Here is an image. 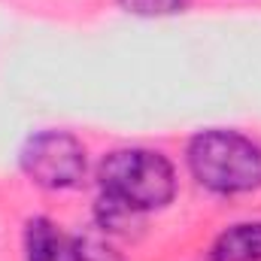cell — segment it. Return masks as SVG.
Listing matches in <instances>:
<instances>
[{
	"label": "cell",
	"mask_w": 261,
	"mask_h": 261,
	"mask_svg": "<svg viewBox=\"0 0 261 261\" xmlns=\"http://www.w3.org/2000/svg\"><path fill=\"white\" fill-rule=\"evenodd\" d=\"M76 261H125V258L103 237L85 234V237H76Z\"/></svg>",
	"instance_id": "cell-7"
},
{
	"label": "cell",
	"mask_w": 261,
	"mask_h": 261,
	"mask_svg": "<svg viewBox=\"0 0 261 261\" xmlns=\"http://www.w3.org/2000/svg\"><path fill=\"white\" fill-rule=\"evenodd\" d=\"M100 189L140 213L167 206L176 195V170L155 149H116L97 167Z\"/></svg>",
	"instance_id": "cell-2"
},
{
	"label": "cell",
	"mask_w": 261,
	"mask_h": 261,
	"mask_svg": "<svg viewBox=\"0 0 261 261\" xmlns=\"http://www.w3.org/2000/svg\"><path fill=\"white\" fill-rule=\"evenodd\" d=\"M28 261H76V237H67L52 219H31L24 228Z\"/></svg>",
	"instance_id": "cell-4"
},
{
	"label": "cell",
	"mask_w": 261,
	"mask_h": 261,
	"mask_svg": "<svg viewBox=\"0 0 261 261\" xmlns=\"http://www.w3.org/2000/svg\"><path fill=\"white\" fill-rule=\"evenodd\" d=\"M189 170L216 195H246L261 189V146L237 130H200L186 152Z\"/></svg>",
	"instance_id": "cell-1"
},
{
	"label": "cell",
	"mask_w": 261,
	"mask_h": 261,
	"mask_svg": "<svg viewBox=\"0 0 261 261\" xmlns=\"http://www.w3.org/2000/svg\"><path fill=\"white\" fill-rule=\"evenodd\" d=\"M143 216L146 213H140L137 206H130V203L119 200V197L107 195V192L97 197V206H94V219H97V225L107 234H130L134 228H140Z\"/></svg>",
	"instance_id": "cell-6"
},
{
	"label": "cell",
	"mask_w": 261,
	"mask_h": 261,
	"mask_svg": "<svg viewBox=\"0 0 261 261\" xmlns=\"http://www.w3.org/2000/svg\"><path fill=\"white\" fill-rule=\"evenodd\" d=\"M128 12L134 15H146V18H155V15H173L186 6V0H119Z\"/></svg>",
	"instance_id": "cell-8"
},
{
	"label": "cell",
	"mask_w": 261,
	"mask_h": 261,
	"mask_svg": "<svg viewBox=\"0 0 261 261\" xmlns=\"http://www.w3.org/2000/svg\"><path fill=\"white\" fill-rule=\"evenodd\" d=\"M21 170L40 189H73L85 176V146L67 130H40L21 149Z\"/></svg>",
	"instance_id": "cell-3"
},
{
	"label": "cell",
	"mask_w": 261,
	"mask_h": 261,
	"mask_svg": "<svg viewBox=\"0 0 261 261\" xmlns=\"http://www.w3.org/2000/svg\"><path fill=\"white\" fill-rule=\"evenodd\" d=\"M210 261H261V222L231 225L210 246Z\"/></svg>",
	"instance_id": "cell-5"
}]
</instances>
